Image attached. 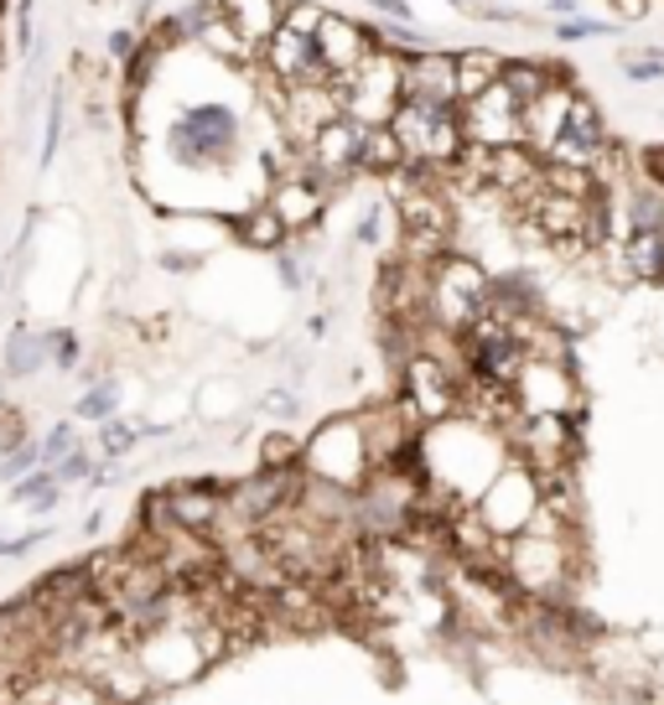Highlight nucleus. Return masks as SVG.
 I'll use <instances>...</instances> for the list:
<instances>
[{
    "mask_svg": "<svg viewBox=\"0 0 664 705\" xmlns=\"http://www.w3.org/2000/svg\"><path fill=\"white\" fill-rule=\"evenodd\" d=\"M244 140V120L228 105H187L177 109V120L166 130V150L172 161L187 166V172H218V166L234 161V150Z\"/></svg>",
    "mask_w": 664,
    "mask_h": 705,
    "instance_id": "obj_1",
    "label": "nucleus"
},
{
    "mask_svg": "<svg viewBox=\"0 0 664 705\" xmlns=\"http://www.w3.org/2000/svg\"><path fill=\"white\" fill-rule=\"evenodd\" d=\"M306 472L322 482H338V488H359L369 472H374V457H369V441H363V425L353 415H338V421H322L318 431L306 435Z\"/></svg>",
    "mask_w": 664,
    "mask_h": 705,
    "instance_id": "obj_2",
    "label": "nucleus"
},
{
    "mask_svg": "<svg viewBox=\"0 0 664 705\" xmlns=\"http://www.w3.org/2000/svg\"><path fill=\"white\" fill-rule=\"evenodd\" d=\"M390 125H394V136L406 140L410 166H416V161L452 166L457 150L468 146V130H462V105H400Z\"/></svg>",
    "mask_w": 664,
    "mask_h": 705,
    "instance_id": "obj_3",
    "label": "nucleus"
},
{
    "mask_svg": "<svg viewBox=\"0 0 664 705\" xmlns=\"http://www.w3.org/2000/svg\"><path fill=\"white\" fill-rule=\"evenodd\" d=\"M400 105H457L452 47H421L400 58Z\"/></svg>",
    "mask_w": 664,
    "mask_h": 705,
    "instance_id": "obj_4",
    "label": "nucleus"
},
{
    "mask_svg": "<svg viewBox=\"0 0 664 705\" xmlns=\"http://www.w3.org/2000/svg\"><path fill=\"white\" fill-rule=\"evenodd\" d=\"M462 130H468V140H484V146H519L525 140V109L504 89V78L462 105Z\"/></svg>",
    "mask_w": 664,
    "mask_h": 705,
    "instance_id": "obj_5",
    "label": "nucleus"
},
{
    "mask_svg": "<svg viewBox=\"0 0 664 705\" xmlns=\"http://www.w3.org/2000/svg\"><path fill=\"white\" fill-rule=\"evenodd\" d=\"M312 47H318L322 68H328L332 78L353 74V68L374 52V47H369V31H363V16H343V11H332V6H328V16H322Z\"/></svg>",
    "mask_w": 664,
    "mask_h": 705,
    "instance_id": "obj_6",
    "label": "nucleus"
},
{
    "mask_svg": "<svg viewBox=\"0 0 664 705\" xmlns=\"http://www.w3.org/2000/svg\"><path fill=\"white\" fill-rule=\"evenodd\" d=\"M504 68H509V58L494 47H457V105L488 94L504 78Z\"/></svg>",
    "mask_w": 664,
    "mask_h": 705,
    "instance_id": "obj_7",
    "label": "nucleus"
},
{
    "mask_svg": "<svg viewBox=\"0 0 664 705\" xmlns=\"http://www.w3.org/2000/svg\"><path fill=\"white\" fill-rule=\"evenodd\" d=\"M572 99H576V89L540 94V99L525 109V146L545 150L550 140H560V130H566V115H572Z\"/></svg>",
    "mask_w": 664,
    "mask_h": 705,
    "instance_id": "obj_8",
    "label": "nucleus"
},
{
    "mask_svg": "<svg viewBox=\"0 0 664 705\" xmlns=\"http://www.w3.org/2000/svg\"><path fill=\"white\" fill-rule=\"evenodd\" d=\"M400 166H410V156L394 125H369L359 140V177H394Z\"/></svg>",
    "mask_w": 664,
    "mask_h": 705,
    "instance_id": "obj_9",
    "label": "nucleus"
},
{
    "mask_svg": "<svg viewBox=\"0 0 664 705\" xmlns=\"http://www.w3.org/2000/svg\"><path fill=\"white\" fill-rule=\"evenodd\" d=\"M332 197L328 193H318L306 177H296V182H281V187H271V208L286 218V228L296 234V228H312L322 218V208H328Z\"/></svg>",
    "mask_w": 664,
    "mask_h": 705,
    "instance_id": "obj_10",
    "label": "nucleus"
},
{
    "mask_svg": "<svg viewBox=\"0 0 664 705\" xmlns=\"http://www.w3.org/2000/svg\"><path fill=\"white\" fill-rule=\"evenodd\" d=\"M47 332H31L27 322H16L6 337V359H0V379H37L47 369Z\"/></svg>",
    "mask_w": 664,
    "mask_h": 705,
    "instance_id": "obj_11",
    "label": "nucleus"
},
{
    "mask_svg": "<svg viewBox=\"0 0 664 705\" xmlns=\"http://www.w3.org/2000/svg\"><path fill=\"white\" fill-rule=\"evenodd\" d=\"M286 6L291 0H224V16L250 37V42L265 47L275 31H281V21H286Z\"/></svg>",
    "mask_w": 664,
    "mask_h": 705,
    "instance_id": "obj_12",
    "label": "nucleus"
},
{
    "mask_svg": "<svg viewBox=\"0 0 664 705\" xmlns=\"http://www.w3.org/2000/svg\"><path fill=\"white\" fill-rule=\"evenodd\" d=\"M234 234H240L250 249H286V239H291V228H286V218L271 208V203H260V208H244L240 218H234Z\"/></svg>",
    "mask_w": 664,
    "mask_h": 705,
    "instance_id": "obj_13",
    "label": "nucleus"
},
{
    "mask_svg": "<svg viewBox=\"0 0 664 705\" xmlns=\"http://www.w3.org/2000/svg\"><path fill=\"white\" fill-rule=\"evenodd\" d=\"M623 271L634 281H664V228H650V234H628L623 239Z\"/></svg>",
    "mask_w": 664,
    "mask_h": 705,
    "instance_id": "obj_14",
    "label": "nucleus"
},
{
    "mask_svg": "<svg viewBox=\"0 0 664 705\" xmlns=\"http://www.w3.org/2000/svg\"><path fill=\"white\" fill-rule=\"evenodd\" d=\"M11 503L37 509V513L52 509V503H58V478H52V467H37V472H27L21 482H11Z\"/></svg>",
    "mask_w": 664,
    "mask_h": 705,
    "instance_id": "obj_15",
    "label": "nucleus"
},
{
    "mask_svg": "<svg viewBox=\"0 0 664 705\" xmlns=\"http://www.w3.org/2000/svg\"><path fill=\"white\" fill-rule=\"evenodd\" d=\"M120 415V379H99L78 400V421H115Z\"/></svg>",
    "mask_w": 664,
    "mask_h": 705,
    "instance_id": "obj_16",
    "label": "nucleus"
},
{
    "mask_svg": "<svg viewBox=\"0 0 664 705\" xmlns=\"http://www.w3.org/2000/svg\"><path fill=\"white\" fill-rule=\"evenodd\" d=\"M302 457H306V441H296L286 431H271L260 441V467H302Z\"/></svg>",
    "mask_w": 664,
    "mask_h": 705,
    "instance_id": "obj_17",
    "label": "nucleus"
},
{
    "mask_svg": "<svg viewBox=\"0 0 664 705\" xmlns=\"http://www.w3.org/2000/svg\"><path fill=\"white\" fill-rule=\"evenodd\" d=\"M623 21H592V16H576V21H556V42H592V37H618Z\"/></svg>",
    "mask_w": 664,
    "mask_h": 705,
    "instance_id": "obj_18",
    "label": "nucleus"
},
{
    "mask_svg": "<svg viewBox=\"0 0 664 705\" xmlns=\"http://www.w3.org/2000/svg\"><path fill=\"white\" fill-rule=\"evenodd\" d=\"M37 467H42V441H31V435H27L16 451L0 457V482H21L27 472H37Z\"/></svg>",
    "mask_w": 664,
    "mask_h": 705,
    "instance_id": "obj_19",
    "label": "nucleus"
},
{
    "mask_svg": "<svg viewBox=\"0 0 664 705\" xmlns=\"http://www.w3.org/2000/svg\"><path fill=\"white\" fill-rule=\"evenodd\" d=\"M136 441H140V425L120 421V415H115V421H99V451H105L109 462H115V457H125Z\"/></svg>",
    "mask_w": 664,
    "mask_h": 705,
    "instance_id": "obj_20",
    "label": "nucleus"
},
{
    "mask_svg": "<svg viewBox=\"0 0 664 705\" xmlns=\"http://www.w3.org/2000/svg\"><path fill=\"white\" fill-rule=\"evenodd\" d=\"M84 447V435H78V425L74 421H58L52 431H47V441H42V467H58L68 451H78Z\"/></svg>",
    "mask_w": 664,
    "mask_h": 705,
    "instance_id": "obj_21",
    "label": "nucleus"
},
{
    "mask_svg": "<svg viewBox=\"0 0 664 705\" xmlns=\"http://www.w3.org/2000/svg\"><path fill=\"white\" fill-rule=\"evenodd\" d=\"M618 68H623L628 84H654V78H664V52H660V47H650L644 58H638V52H623Z\"/></svg>",
    "mask_w": 664,
    "mask_h": 705,
    "instance_id": "obj_22",
    "label": "nucleus"
},
{
    "mask_svg": "<svg viewBox=\"0 0 664 705\" xmlns=\"http://www.w3.org/2000/svg\"><path fill=\"white\" fill-rule=\"evenodd\" d=\"M94 451L89 447H78V451H68L58 467H52V478H58V488H74V482H89L94 478Z\"/></svg>",
    "mask_w": 664,
    "mask_h": 705,
    "instance_id": "obj_23",
    "label": "nucleus"
},
{
    "mask_svg": "<svg viewBox=\"0 0 664 705\" xmlns=\"http://www.w3.org/2000/svg\"><path fill=\"white\" fill-rule=\"evenodd\" d=\"M322 16H328V6H322V0H291V6H286V21H281V27L302 31V37H318Z\"/></svg>",
    "mask_w": 664,
    "mask_h": 705,
    "instance_id": "obj_24",
    "label": "nucleus"
},
{
    "mask_svg": "<svg viewBox=\"0 0 664 705\" xmlns=\"http://www.w3.org/2000/svg\"><path fill=\"white\" fill-rule=\"evenodd\" d=\"M47 359H52V369H74V363H78V332L74 327H52V332H47Z\"/></svg>",
    "mask_w": 664,
    "mask_h": 705,
    "instance_id": "obj_25",
    "label": "nucleus"
},
{
    "mask_svg": "<svg viewBox=\"0 0 664 705\" xmlns=\"http://www.w3.org/2000/svg\"><path fill=\"white\" fill-rule=\"evenodd\" d=\"M58 140H62V94H52L47 99V125H42V166H52Z\"/></svg>",
    "mask_w": 664,
    "mask_h": 705,
    "instance_id": "obj_26",
    "label": "nucleus"
},
{
    "mask_svg": "<svg viewBox=\"0 0 664 705\" xmlns=\"http://www.w3.org/2000/svg\"><path fill=\"white\" fill-rule=\"evenodd\" d=\"M21 441H27V415H21V410H11V405H0V457H6V451H16Z\"/></svg>",
    "mask_w": 664,
    "mask_h": 705,
    "instance_id": "obj_27",
    "label": "nucleus"
},
{
    "mask_svg": "<svg viewBox=\"0 0 664 705\" xmlns=\"http://www.w3.org/2000/svg\"><path fill=\"white\" fill-rule=\"evenodd\" d=\"M472 21H494V27H529V16H519L514 6H488V0H478V6H468Z\"/></svg>",
    "mask_w": 664,
    "mask_h": 705,
    "instance_id": "obj_28",
    "label": "nucleus"
},
{
    "mask_svg": "<svg viewBox=\"0 0 664 705\" xmlns=\"http://www.w3.org/2000/svg\"><path fill=\"white\" fill-rule=\"evenodd\" d=\"M136 47H140V31H136V27H115V31L105 37V58H109V62H125L130 52H136Z\"/></svg>",
    "mask_w": 664,
    "mask_h": 705,
    "instance_id": "obj_29",
    "label": "nucleus"
},
{
    "mask_svg": "<svg viewBox=\"0 0 664 705\" xmlns=\"http://www.w3.org/2000/svg\"><path fill=\"white\" fill-rule=\"evenodd\" d=\"M638 177L654 182V187H664V140H660V146L638 150Z\"/></svg>",
    "mask_w": 664,
    "mask_h": 705,
    "instance_id": "obj_30",
    "label": "nucleus"
},
{
    "mask_svg": "<svg viewBox=\"0 0 664 705\" xmlns=\"http://www.w3.org/2000/svg\"><path fill=\"white\" fill-rule=\"evenodd\" d=\"M613 11H618V21L623 27H634V21H644V16L654 11V0H607Z\"/></svg>",
    "mask_w": 664,
    "mask_h": 705,
    "instance_id": "obj_31",
    "label": "nucleus"
},
{
    "mask_svg": "<svg viewBox=\"0 0 664 705\" xmlns=\"http://www.w3.org/2000/svg\"><path fill=\"white\" fill-rule=\"evenodd\" d=\"M275 271H281V281H286L291 291H302V265H296L291 249H275Z\"/></svg>",
    "mask_w": 664,
    "mask_h": 705,
    "instance_id": "obj_32",
    "label": "nucleus"
},
{
    "mask_svg": "<svg viewBox=\"0 0 664 705\" xmlns=\"http://www.w3.org/2000/svg\"><path fill=\"white\" fill-rule=\"evenodd\" d=\"M363 6H374V11L390 16V21H410V27H416V11H410L406 0H363Z\"/></svg>",
    "mask_w": 664,
    "mask_h": 705,
    "instance_id": "obj_33",
    "label": "nucleus"
},
{
    "mask_svg": "<svg viewBox=\"0 0 664 705\" xmlns=\"http://www.w3.org/2000/svg\"><path fill=\"white\" fill-rule=\"evenodd\" d=\"M545 11L556 16V21H576V16L587 11V0H545Z\"/></svg>",
    "mask_w": 664,
    "mask_h": 705,
    "instance_id": "obj_34",
    "label": "nucleus"
},
{
    "mask_svg": "<svg viewBox=\"0 0 664 705\" xmlns=\"http://www.w3.org/2000/svg\"><path fill=\"white\" fill-rule=\"evenodd\" d=\"M379 228H384V208L369 213V218H363V224L353 228V239H359V244H374V239H379Z\"/></svg>",
    "mask_w": 664,
    "mask_h": 705,
    "instance_id": "obj_35",
    "label": "nucleus"
},
{
    "mask_svg": "<svg viewBox=\"0 0 664 705\" xmlns=\"http://www.w3.org/2000/svg\"><path fill=\"white\" fill-rule=\"evenodd\" d=\"M265 410H275V415H291V410H296V400H291L286 390H275V394H265Z\"/></svg>",
    "mask_w": 664,
    "mask_h": 705,
    "instance_id": "obj_36",
    "label": "nucleus"
},
{
    "mask_svg": "<svg viewBox=\"0 0 664 705\" xmlns=\"http://www.w3.org/2000/svg\"><path fill=\"white\" fill-rule=\"evenodd\" d=\"M322 332H328V316H312V322H306V337H312V343H318Z\"/></svg>",
    "mask_w": 664,
    "mask_h": 705,
    "instance_id": "obj_37",
    "label": "nucleus"
},
{
    "mask_svg": "<svg viewBox=\"0 0 664 705\" xmlns=\"http://www.w3.org/2000/svg\"><path fill=\"white\" fill-rule=\"evenodd\" d=\"M0 68H6V47H0Z\"/></svg>",
    "mask_w": 664,
    "mask_h": 705,
    "instance_id": "obj_38",
    "label": "nucleus"
},
{
    "mask_svg": "<svg viewBox=\"0 0 664 705\" xmlns=\"http://www.w3.org/2000/svg\"><path fill=\"white\" fill-rule=\"evenodd\" d=\"M0 285H6V271H0Z\"/></svg>",
    "mask_w": 664,
    "mask_h": 705,
    "instance_id": "obj_39",
    "label": "nucleus"
}]
</instances>
